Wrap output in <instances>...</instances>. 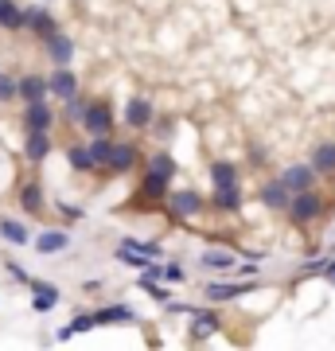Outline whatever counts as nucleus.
Instances as JSON below:
<instances>
[{
	"label": "nucleus",
	"mask_w": 335,
	"mask_h": 351,
	"mask_svg": "<svg viewBox=\"0 0 335 351\" xmlns=\"http://www.w3.org/2000/svg\"><path fill=\"white\" fill-rule=\"evenodd\" d=\"M316 176H320V172H316L312 164H293V168H285V172H281V180H285V188L297 195V191L316 188Z\"/></svg>",
	"instance_id": "nucleus-15"
},
{
	"label": "nucleus",
	"mask_w": 335,
	"mask_h": 351,
	"mask_svg": "<svg viewBox=\"0 0 335 351\" xmlns=\"http://www.w3.org/2000/svg\"><path fill=\"white\" fill-rule=\"evenodd\" d=\"M27 293H32V308H36L39 316L55 313V308H59V301H62L59 285H51V281H39V277H32V281H27Z\"/></svg>",
	"instance_id": "nucleus-8"
},
{
	"label": "nucleus",
	"mask_w": 335,
	"mask_h": 351,
	"mask_svg": "<svg viewBox=\"0 0 335 351\" xmlns=\"http://www.w3.org/2000/svg\"><path fill=\"white\" fill-rule=\"evenodd\" d=\"M207 207H214V211L223 215H234L238 207H242V184H230V188H214L211 191V203Z\"/></svg>",
	"instance_id": "nucleus-21"
},
{
	"label": "nucleus",
	"mask_w": 335,
	"mask_h": 351,
	"mask_svg": "<svg viewBox=\"0 0 335 351\" xmlns=\"http://www.w3.org/2000/svg\"><path fill=\"white\" fill-rule=\"evenodd\" d=\"M47 90H51V101H66V98H75L78 94V75L71 71V66H51V75H47Z\"/></svg>",
	"instance_id": "nucleus-9"
},
{
	"label": "nucleus",
	"mask_w": 335,
	"mask_h": 351,
	"mask_svg": "<svg viewBox=\"0 0 335 351\" xmlns=\"http://www.w3.org/2000/svg\"><path fill=\"white\" fill-rule=\"evenodd\" d=\"M94 320H98V328H110V324H133V320H137V313H133L129 304H101V308H94Z\"/></svg>",
	"instance_id": "nucleus-20"
},
{
	"label": "nucleus",
	"mask_w": 335,
	"mask_h": 351,
	"mask_svg": "<svg viewBox=\"0 0 335 351\" xmlns=\"http://www.w3.org/2000/svg\"><path fill=\"white\" fill-rule=\"evenodd\" d=\"M59 113L51 110V98L43 101H24V133H51Z\"/></svg>",
	"instance_id": "nucleus-6"
},
{
	"label": "nucleus",
	"mask_w": 335,
	"mask_h": 351,
	"mask_svg": "<svg viewBox=\"0 0 335 351\" xmlns=\"http://www.w3.org/2000/svg\"><path fill=\"white\" fill-rule=\"evenodd\" d=\"M168 191H172V180H164V176H156V172H140V191H137V199H149L152 207H156V203L168 199Z\"/></svg>",
	"instance_id": "nucleus-13"
},
{
	"label": "nucleus",
	"mask_w": 335,
	"mask_h": 351,
	"mask_svg": "<svg viewBox=\"0 0 335 351\" xmlns=\"http://www.w3.org/2000/svg\"><path fill=\"white\" fill-rule=\"evenodd\" d=\"M258 199L269 207V211H288V199H293V191L285 188V180L277 176V180H269V184H261Z\"/></svg>",
	"instance_id": "nucleus-14"
},
{
	"label": "nucleus",
	"mask_w": 335,
	"mask_h": 351,
	"mask_svg": "<svg viewBox=\"0 0 335 351\" xmlns=\"http://www.w3.org/2000/svg\"><path fill=\"white\" fill-rule=\"evenodd\" d=\"M137 164H140V152H137L133 141H113L110 160L101 164V172L106 176H125V172H137Z\"/></svg>",
	"instance_id": "nucleus-4"
},
{
	"label": "nucleus",
	"mask_w": 335,
	"mask_h": 351,
	"mask_svg": "<svg viewBox=\"0 0 335 351\" xmlns=\"http://www.w3.org/2000/svg\"><path fill=\"white\" fill-rule=\"evenodd\" d=\"M66 246H71V230H66V226H47V230H39L36 239H32V250L43 254V258L62 254Z\"/></svg>",
	"instance_id": "nucleus-10"
},
{
	"label": "nucleus",
	"mask_w": 335,
	"mask_h": 351,
	"mask_svg": "<svg viewBox=\"0 0 335 351\" xmlns=\"http://www.w3.org/2000/svg\"><path fill=\"white\" fill-rule=\"evenodd\" d=\"M145 172H156V176H164V180H175L179 164H175L172 152H149V156H145Z\"/></svg>",
	"instance_id": "nucleus-23"
},
{
	"label": "nucleus",
	"mask_w": 335,
	"mask_h": 351,
	"mask_svg": "<svg viewBox=\"0 0 335 351\" xmlns=\"http://www.w3.org/2000/svg\"><path fill=\"white\" fill-rule=\"evenodd\" d=\"M207 176H211V188H230V184H238V164L234 160H214Z\"/></svg>",
	"instance_id": "nucleus-25"
},
{
	"label": "nucleus",
	"mask_w": 335,
	"mask_h": 351,
	"mask_svg": "<svg viewBox=\"0 0 335 351\" xmlns=\"http://www.w3.org/2000/svg\"><path fill=\"white\" fill-rule=\"evenodd\" d=\"M0 234L12 246H32V239H36V234H27V226L20 219H0Z\"/></svg>",
	"instance_id": "nucleus-26"
},
{
	"label": "nucleus",
	"mask_w": 335,
	"mask_h": 351,
	"mask_svg": "<svg viewBox=\"0 0 335 351\" xmlns=\"http://www.w3.org/2000/svg\"><path fill=\"white\" fill-rule=\"evenodd\" d=\"M86 106H90V101L82 98V94L66 98V101H62V121H75V125H82V117H86Z\"/></svg>",
	"instance_id": "nucleus-31"
},
{
	"label": "nucleus",
	"mask_w": 335,
	"mask_h": 351,
	"mask_svg": "<svg viewBox=\"0 0 335 351\" xmlns=\"http://www.w3.org/2000/svg\"><path fill=\"white\" fill-rule=\"evenodd\" d=\"M16 82H20V101H43V98H51L47 75H36V71H27V75H16Z\"/></svg>",
	"instance_id": "nucleus-17"
},
{
	"label": "nucleus",
	"mask_w": 335,
	"mask_h": 351,
	"mask_svg": "<svg viewBox=\"0 0 335 351\" xmlns=\"http://www.w3.org/2000/svg\"><path fill=\"white\" fill-rule=\"evenodd\" d=\"M137 285L145 289V293H149V297H152L156 304H168V301H172V289L160 285V277H152V274H137Z\"/></svg>",
	"instance_id": "nucleus-28"
},
{
	"label": "nucleus",
	"mask_w": 335,
	"mask_h": 351,
	"mask_svg": "<svg viewBox=\"0 0 335 351\" xmlns=\"http://www.w3.org/2000/svg\"><path fill=\"white\" fill-rule=\"evenodd\" d=\"M234 269H238L242 277H258V265H234Z\"/></svg>",
	"instance_id": "nucleus-38"
},
{
	"label": "nucleus",
	"mask_w": 335,
	"mask_h": 351,
	"mask_svg": "<svg viewBox=\"0 0 335 351\" xmlns=\"http://www.w3.org/2000/svg\"><path fill=\"white\" fill-rule=\"evenodd\" d=\"M253 285H246V281H211V285L203 289V301L207 304H226L234 301V297H246Z\"/></svg>",
	"instance_id": "nucleus-12"
},
{
	"label": "nucleus",
	"mask_w": 335,
	"mask_h": 351,
	"mask_svg": "<svg viewBox=\"0 0 335 351\" xmlns=\"http://www.w3.org/2000/svg\"><path fill=\"white\" fill-rule=\"evenodd\" d=\"M113 254H117V262H121V265H129V269H137V274H140V269H149V265L156 262V258H149V254L133 250V246H125V242H121V246H117Z\"/></svg>",
	"instance_id": "nucleus-29"
},
{
	"label": "nucleus",
	"mask_w": 335,
	"mask_h": 351,
	"mask_svg": "<svg viewBox=\"0 0 335 351\" xmlns=\"http://www.w3.org/2000/svg\"><path fill=\"white\" fill-rule=\"evenodd\" d=\"M164 281H168V285H184V281H187L184 265H179V262H164Z\"/></svg>",
	"instance_id": "nucleus-34"
},
{
	"label": "nucleus",
	"mask_w": 335,
	"mask_h": 351,
	"mask_svg": "<svg viewBox=\"0 0 335 351\" xmlns=\"http://www.w3.org/2000/svg\"><path fill=\"white\" fill-rule=\"evenodd\" d=\"M164 203H168V215H172L175 223H191V219H199V215L207 211V199L195 188H172Z\"/></svg>",
	"instance_id": "nucleus-1"
},
{
	"label": "nucleus",
	"mask_w": 335,
	"mask_h": 351,
	"mask_svg": "<svg viewBox=\"0 0 335 351\" xmlns=\"http://www.w3.org/2000/svg\"><path fill=\"white\" fill-rule=\"evenodd\" d=\"M43 188H39V180H27L24 188H20V211L27 215V219H36V215H43Z\"/></svg>",
	"instance_id": "nucleus-22"
},
{
	"label": "nucleus",
	"mask_w": 335,
	"mask_h": 351,
	"mask_svg": "<svg viewBox=\"0 0 335 351\" xmlns=\"http://www.w3.org/2000/svg\"><path fill=\"white\" fill-rule=\"evenodd\" d=\"M110 149H113V133L110 137H90V152H94V160H98V172H101V164L110 160Z\"/></svg>",
	"instance_id": "nucleus-33"
},
{
	"label": "nucleus",
	"mask_w": 335,
	"mask_h": 351,
	"mask_svg": "<svg viewBox=\"0 0 335 351\" xmlns=\"http://www.w3.org/2000/svg\"><path fill=\"white\" fill-rule=\"evenodd\" d=\"M66 164H71V172H98V160L90 152V141H71L66 145Z\"/></svg>",
	"instance_id": "nucleus-16"
},
{
	"label": "nucleus",
	"mask_w": 335,
	"mask_h": 351,
	"mask_svg": "<svg viewBox=\"0 0 335 351\" xmlns=\"http://www.w3.org/2000/svg\"><path fill=\"white\" fill-rule=\"evenodd\" d=\"M90 328H98L94 313H78V316H75V320H71L66 328H59V336H55V339H59V343H66L71 336H82V332H90Z\"/></svg>",
	"instance_id": "nucleus-30"
},
{
	"label": "nucleus",
	"mask_w": 335,
	"mask_h": 351,
	"mask_svg": "<svg viewBox=\"0 0 335 351\" xmlns=\"http://www.w3.org/2000/svg\"><path fill=\"white\" fill-rule=\"evenodd\" d=\"M323 215V195L316 188H308V191H297L293 199H288V219L297 226H304V223H312V219H320Z\"/></svg>",
	"instance_id": "nucleus-3"
},
{
	"label": "nucleus",
	"mask_w": 335,
	"mask_h": 351,
	"mask_svg": "<svg viewBox=\"0 0 335 351\" xmlns=\"http://www.w3.org/2000/svg\"><path fill=\"white\" fill-rule=\"evenodd\" d=\"M8 101H20V82H16V75L0 71V106H8Z\"/></svg>",
	"instance_id": "nucleus-32"
},
{
	"label": "nucleus",
	"mask_w": 335,
	"mask_h": 351,
	"mask_svg": "<svg viewBox=\"0 0 335 351\" xmlns=\"http://www.w3.org/2000/svg\"><path fill=\"white\" fill-rule=\"evenodd\" d=\"M24 16H27V32H32L39 43H43L47 36H55V32H59V16H51L47 4H27Z\"/></svg>",
	"instance_id": "nucleus-7"
},
{
	"label": "nucleus",
	"mask_w": 335,
	"mask_h": 351,
	"mask_svg": "<svg viewBox=\"0 0 335 351\" xmlns=\"http://www.w3.org/2000/svg\"><path fill=\"white\" fill-rule=\"evenodd\" d=\"M113 125H117V113H113L110 101H90L86 106V117H82V129H86V137H110Z\"/></svg>",
	"instance_id": "nucleus-2"
},
{
	"label": "nucleus",
	"mask_w": 335,
	"mask_h": 351,
	"mask_svg": "<svg viewBox=\"0 0 335 351\" xmlns=\"http://www.w3.org/2000/svg\"><path fill=\"white\" fill-rule=\"evenodd\" d=\"M4 269H8V277H12V281H20V285H27V281H32V274H27L20 262H4Z\"/></svg>",
	"instance_id": "nucleus-36"
},
{
	"label": "nucleus",
	"mask_w": 335,
	"mask_h": 351,
	"mask_svg": "<svg viewBox=\"0 0 335 351\" xmlns=\"http://www.w3.org/2000/svg\"><path fill=\"white\" fill-rule=\"evenodd\" d=\"M55 207H59V215H66V219H71V223H78V219H82V215H86V211H82V207H75V203H55Z\"/></svg>",
	"instance_id": "nucleus-37"
},
{
	"label": "nucleus",
	"mask_w": 335,
	"mask_h": 351,
	"mask_svg": "<svg viewBox=\"0 0 335 351\" xmlns=\"http://www.w3.org/2000/svg\"><path fill=\"white\" fill-rule=\"evenodd\" d=\"M125 125L137 129V133H145V129H152V121H156V106H152V98H145V94H133V98L125 101Z\"/></svg>",
	"instance_id": "nucleus-5"
},
{
	"label": "nucleus",
	"mask_w": 335,
	"mask_h": 351,
	"mask_svg": "<svg viewBox=\"0 0 335 351\" xmlns=\"http://www.w3.org/2000/svg\"><path fill=\"white\" fill-rule=\"evenodd\" d=\"M312 168H316L320 176L335 172V141H323V145L312 149Z\"/></svg>",
	"instance_id": "nucleus-27"
},
{
	"label": "nucleus",
	"mask_w": 335,
	"mask_h": 351,
	"mask_svg": "<svg viewBox=\"0 0 335 351\" xmlns=\"http://www.w3.org/2000/svg\"><path fill=\"white\" fill-rule=\"evenodd\" d=\"M203 269H211V274H226V269H234L238 265V254L234 250H223V246H207L203 258H199Z\"/></svg>",
	"instance_id": "nucleus-18"
},
{
	"label": "nucleus",
	"mask_w": 335,
	"mask_h": 351,
	"mask_svg": "<svg viewBox=\"0 0 335 351\" xmlns=\"http://www.w3.org/2000/svg\"><path fill=\"white\" fill-rule=\"evenodd\" d=\"M43 55L51 59V66H71V59H75V39L66 36V32H55V36L43 39Z\"/></svg>",
	"instance_id": "nucleus-11"
},
{
	"label": "nucleus",
	"mask_w": 335,
	"mask_h": 351,
	"mask_svg": "<svg viewBox=\"0 0 335 351\" xmlns=\"http://www.w3.org/2000/svg\"><path fill=\"white\" fill-rule=\"evenodd\" d=\"M125 246H133V250L149 254V258H160V254H164V246H160V242H140V239H125Z\"/></svg>",
	"instance_id": "nucleus-35"
},
{
	"label": "nucleus",
	"mask_w": 335,
	"mask_h": 351,
	"mask_svg": "<svg viewBox=\"0 0 335 351\" xmlns=\"http://www.w3.org/2000/svg\"><path fill=\"white\" fill-rule=\"evenodd\" d=\"M51 149H55L51 133H27L24 137V160L27 164H43L51 156Z\"/></svg>",
	"instance_id": "nucleus-19"
},
{
	"label": "nucleus",
	"mask_w": 335,
	"mask_h": 351,
	"mask_svg": "<svg viewBox=\"0 0 335 351\" xmlns=\"http://www.w3.org/2000/svg\"><path fill=\"white\" fill-rule=\"evenodd\" d=\"M219 328H223L219 313H195V320H191V339H195V343H203V339H211Z\"/></svg>",
	"instance_id": "nucleus-24"
}]
</instances>
